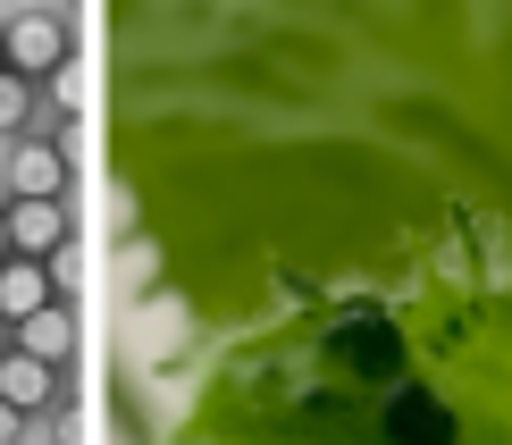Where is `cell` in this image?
Listing matches in <instances>:
<instances>
[{
  "mask_svg": "<svg viewBox=\"0 0 512 445\" xmlns=\"http://www.w3.org/2000/svg\"><path fill=\"white\" fill-rule=\"evenodd\" d=\"M277 194L236 210L303 227L311 252L143 202L168 261L252 269L286 328H227L194 378L177 445H512V194H487L445 135H403L370 101L361 135L303 126Z\"/></svg>",
  "mask_w": 512,
  "mask_h": 445,
  "instance_id": "cell-1",
  "label": "cell"
},
{
  "mask_svg": "<svg viewBox=\"0 0 512 445\" xmlns=\"http://www.w3.org/2000/svg\"><path fill=\"white\" fill-rule=\"evenodd\" d=\"M0 68L26 76L34 93H51L59 76H76V9H51V0L9 9L0 17Z\"/></svg>",
  "mask_w": 512,
  "mask_h": 445,
  "instance_id": "cell-2",
  "label": "cell"
},
{
  "mask_svg": "<svg viewBox=\"0 0 512 445\" xmlns=\"http://www.w3.org/2000/svg\"><path fill=\"white\" fill-rule=\"evenodd\" d=\"M76 194V152L59 135H17L0 143V202H68Z\"/></svg>",
  "mask_w": 512,
  "mask_h": 445,
  "instance_id": "cell-3",
  "label": "cell"
},
{
  "mask_svg": "<svg viewBox=\"0 0 512 445\" xmlns=\"http://www.w3.org/2000/svg\"><path fill=\"white\" fill-rule=\"evenodd\" d=\"M9 345L26 353V362H42V370H76V353H84V311H76V294H59V303H42L26 328H9Z\"/></svg>",
  "mask_w": 512,
  "mask_h": 445,
  "instance_id": "cell-4",
  "label": "cell"
},
{
  "mask_svg": "<svg viewBox=\"0 0 512 445\" xmlns=\"http://www.w3.org/2000/svg\"><path fill=\"white\" fill-rule=\"evenodd\" d=\"M0 219H9V261H59L76 244L68 202H0Z\"/></svg>",
  "mask_w": 512,
  "mask_h": 445,
  "instance_id": "cell-5",
  "label": "cell"
},
{
  "mask_svg": "<svg viewBox=\"0 0 512 445\" xmlns=\"http://www.w3.org/2000/svg\"><path fill=\"white\" fill-rule=\"evenodd\" d=\"M59 294H68V286H59L51 261H0V336L26 328L42 303H59Z\"/></svg>",
  "mask_w": 512,
  "mask_h": 445,
  "instance_id": "cell-6",
  "label": "cell"
},
{
  "mask_svg": "<svg viewBox=\"0 0 512 445\" xmlns=\"http://www.w3.org/2000/svg\"><path fill=\"white\" fill-rule=\"evenodd\" d=\"M34 126H42V93H34L26 76H9V68H0V143L34 135Z\"/></svg>",
  "mask_w": 512,
  "mask_h": 445,
  "instance_id": "cell-7",
  "label": "cell"
},
{
  "mask_svg": "<svg viewBox=\"0 0 512 445\" xmlns=\"http://www.w3.org/2000/svg\"><path fill=\"white\" fill-rule=\"evenodd\" d=\"M0 445H34V420H17L9 404H0Z\"/></svg>",
  "mask_w": 512,
  "mask_h": 445,
  "instance_id": "cell-8",
  "label": "cell"
},
{
  "mask_svg": "<svg viewBox=\"0 0 512 445\" xmlns=\"http://www.w3.org/2000/svg\"><path fill=\"white\" fill-rule=\"evenodd\" d=\"M0 261H9V219H0Z\"/></svg>",
  "mask_w": 512,
  "mask_h": 445,
  "instance_id": "cell-9",
  "label": "cell"
},
{
  "mask_svg": "<svg viewBox=\"0 0 512 445\" xmlns=\"http://www.w3.org/2000/svg\"><path fill=\"white\" fill-rule=\"evenodd\" d=\"M0 353H9V336H0Z\"/></svg>",
  "mask_w": 512,
  "mask_h": 445,
  "instance_id": "cell-10",
  "label": "cell"
}]
</instances>
